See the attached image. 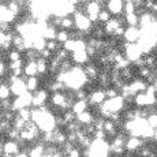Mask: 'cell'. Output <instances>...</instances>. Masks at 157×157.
Listing matches in <instances>:
<instances>
[{
	"label": "cell",
	"instance_id": "cell-39",
	"mask_svg": "<svg viewBox=\"0 0 157 157\" xmlns=\"http://www.w3.org/2000/svg\"><path fill=\"white\" fill-rule=\"evenodd\" d=\"M150 72H152V70H149V68H147V67H141V68H138L137 74H138V78H140V79L146 81L147 78H149Z\"/></svg>",
	"mask_w": 157,
	"mask_h": 157
},
{
	"label": "cell",
	"instance_id": "cell-42",
	"mask_svg": "<svg viewBox=\"0 0 157 157\" xmlns=\"http://www.w3.org/2000/svg\"><path fill=\"white\" fill-rule=\"evenodd\" d=\"M67 157H82V149L78 146H74L71 152L67 155Z\"/></svg>",
	"mask_w": 157,
	"mask_h": 157
},
{
	"label": "cell",
	"instance_id": "cell-35",
	"mask_svg": "<svg viewBox=\"0 0 157 157\" xmlns=\"http://www.w3.org/2000/svg\"><path fill=\"white\" fill-rule=\"evenodd\" d=\"M53 56H55L57 60H60V62H64V60H68V59H70V53L66 52V51L62 49V48H60V49H57L56 52L53 53Z\"/></svg>",
	"mask_w": 157,
	"mask_h": 157
},
{
	"label": "cell",
	"instance_id": "cell-10",
	"mask_svg": "<svg viewBox=\"0 0 157 157\" xmlns=\"http://www.w3.org/2000/svg\"><path fill=\"white\" fill-rule=\"evenodd\" d=\"M17 21H18V18L6 7L4 2H0V22L11 25V23H15Z\"/></svg>",
	"mask_w": 157,
	"mask_h": 157
},
{
	"label": "cell",
	"instance_id": "cell-34",
	"mask_svg": "<svg viewBox=\"0 0 157 157\" xmlns=\"http://www.w3.org/2000/svg\"><path fill=\"white\" fill-rule=\"evenodd\" d=\"M23 64H25V60H18V62H11L7 64V70L8 71H15V70H19V68H23Z\"/></svg>",
	"mask_w": 157,
	"mask_h": 157
},
{
	"label": "cell",
	"instance_id": "cell-43",
	"mask_svg": "<svg viewBox=\"0 0 157 157\" xmlns=\"http://www.w3.org/2000/svg\"><path fill=\"white\" fill-rule=\"evenodd\" d=\"M52 56H53V53H51L49 51H48V49H45V48H44L43 51H40V52H38V57H41V59L47 60V62H48V60H49Z\"/></svg>",
	"mask_w": 157,
	"mask_h": 157
},
{
	"label": "cell",
	"instance_id": "cell-37",
	"mask_svg": "<svg viewBox=\"0 0 157 157\" xmlns=\"http://www.w3.org/2000/svg\"><path fill=\"white\" fill-rule=\"evenodd\" d=\"M4 135L7 137V141H18L19 140V131H17V130L13 128V127L8 130Z\"/></svg>",
	"mask_w": 157,
	"mask_h": 157
},
{
	"label": "cell",
	"instance_id": "cell-13",
	"mask_svg": "<svg viewBox=\"0 0 157 157\" xmlns=\"http://www.w3.org/2000/svg\"><path fill=\"white\" fill-rule=\"evenodd\" d=\"M70 57H71V63H72V64H74V66H79V67H83L86 63L90 62V59L87 57L85 51H82V52H72L70 55Z\"/></svg>",
	"mask_w": 157,
	"mask_h": 157
},
{
	"label": "cell",
	"instance_id": "cell-23",
	"mask_svg": "<svg viewBox=\"0 0 157 157\" xmlns=\"http://www.w3.org/2000/svg\"><path fill=\"white\" fill-rule=\"evenodd\" d=\"M119 75H120V78L127 83V81L131 82L132 78H134V71H132L131 67H126V68H123V70H119Z\"/></svg>",
	"mask_w": 157,
	"mask_h": 157
},
{
	"label": "cell",
	"instance_id": "cell-45",
	"mask_svg": "<svg viewBox=\"0 0 157 157\" xmlns=\"http://www.w3.org/2000/svg\"><path fill=\"white\" fill-rule=\"evenodd\" d=\"M7 64H6L4 62H2V60H0V78L2 77H4L6 74H7Z\"/></svg>",
	"mask_w": 157,
	"mask_h": 157
},
{
	"label": "cell",
	"instance_id": "cell-31",
	"mask_svg": "<svg viewBox=\"0 0 157 157\" xmlns=\"http://www.w3.org/2000/svg\"><path fill=\"white\" fill-rule=\"evenodd\" d=\"M64 128H66V132H78L82 128V126H81L77 120H74V122H71V123H67V124L64 126Z\"/></svg>",
	"mask_w": 157,
	"mask_h": 157
},
{
	"label": "cell",
	"instance_id": "cell-14",
	"mask_svg": "<svg viewBox=\"0 0 157 157\" xmlns=\"http://www.w3.org/2000/svg\"><path fill=\"white\" fill-rule=\"evenodd\" d=\"M94 117H96L94 115H93L89 109H87V111H85V112H82V113L77 115V116H75V120H77V122L79 123V124L83 127V126L92 124L93 120H94Z\"/></svg>",
	"mask_w": 157,
	"mask_h": 157
},
{
	"label": "cell",
	"instance_id": "cell-4",
	"mask_svg": "<svg viewBox=\"0 0 157 157\" xmlns=\"http://www.w3.org/2000/svg\"><path fill=\"white\" fill-rule=\"evenodd\" d=\"M8 86H10L11 96L18 97V96L23 94L26 92L25 86V78H15V77H8Z\"/></svg>",
	"mask_w": 157,
	"mask_h": 157
},
{
	"label": "cell",
	"instance_id": "cell-19",
	"mask_svg": "<svg viewBox=\"0 0 157 157\" xmlns=\"http://www.w3.org/2000/svg\"><path fill=\"white\" fill-rule=\"evenodd\" d=\"M59 29L66 30V32H71V30H74V19H72L71 15H64V17H62Z\"/></svg>",
	"mask_w": 157,
	"mask_h": 157
},
{
	"label": "cell",
	"instance_id": "cell-44",
	"mask_svg": "<svg viewBox=\"0 0 157 157\" xmlns=\"http://www.w3.org/2000/svg\"><path fill=\"white\" fill-rule=\"evenodd\" d=\"M0 108H2L3 112H4V111H10L11 109V98L0 101Z\"/></svg>",
	"mask_w": 157,
	"mask_h": 157
},
{
	"label": "cell",
	"instance_id": "cell-36",
	"mask_svg": "<svg viewBox=\"0 0 157 157\" xmlns=\"http://www.w3.org/2000/svg\"><path fill=\"white\" fill-rule=\"evenodd\" d=\"M104 93H105V100H111V98H115L119 96V92H117L115 87L109 86L107 89H104Z\"/></svg>",
	"mask_w": 157,
	"mask_h": 157
},
{
	"label": "cell",
	"instance_id": "cell-38",
	"mask_svg": "<svg viewBox=\"0 0 157 157\" xmlns=\"http://www.w3.org/2000/svg\"><path fill=\"white\" fill-rule=\"evenodd\" d=\"M87 92L85 89H78V90H75L74 92V100H86L87 101Z\"/></svg>",
	"mask_w": 157,
	"mask_h": 157
},
{
	"label": "cell",
	"instance_id": "cell-41",
	"mask_svg": "<svg viewBox=\"0 0 157 157\" xmlns=\"http://www.w3.org/2000/svg\"><path fill=\"white\" fill-rule=\"evenodd\" d=\"M62 117H63V120H64V123L67 124V123H71V122H74L75 120V115L72 113V111H64V112L62 113Z\"/></svg>",
	"mask_w": 157,
	"mask_h": 157
},
{
	"label": "cell",
	"instance_id": "cell-40",
	"mask_svg": "<svg viewBox=\"0 0 157 157\" xmlns=\"http://www.w3.org/2000/svg\"><path fill=\"white\" fill-rule=\"evenodd\" d=\"M74 45H75V40L70 38V40H67L64 44L62 45V49H64L66 52H68V53L71 55V53L74 52Z\"/></svg>",
	"mask_w": 157,
	"mask_h": 157
},
{
	"label": "cell",
	"instance_id": "cell-11",
	"mask_svg": "<svg viewBox=\"0 0 157 157\" xmlns=\"http://www.w3.org/2000/svg\"><path fill=\"white\" fill-rule=\"evenodd\" d=\"M128 87H130V93H131V96L134 97L135 94H138V93H144L145 90H146L147 83H146V81L140 79V78H135V79H132L131 82H128Z\"/></svg>",
	"mask_w": 157,
	"mask_h": 157
},
{
	"label": "cell",
	"instance_id": "cell-1",
	"mask_svg": "<svg viewBox=\"0 0 157 157\" xmlns=\"http://www.w3.org/2000/svg\"><path fill=\"white\" fill-rule=\"evenodd\" d=\"M72 19H74V30L81 32L83 36L92 34V29H93V23L89 21V18L86 17L82 11L75 10L72 13Z\"/></svg>",
	"mask_w": 157,
	"mask_h": 157
},
{
	"label": "cell",
	"instance_id": "cell-20",
	"mask_svg": "<svg viewBox=\"0 0 157 157\" xmlns=\"http://www.w3.org/2000/svg\"><path fill=\"white\" fill-rule=\"evenodd\" d=\"M33 48L32 49L33 51H36V52H40V51H43L44 48H45V43H47V40L43 37V36H37V37H34L33 38Z\"/></svg>",
	"mask_w": 157,
	"mask_h": 157
},
{
	"label": "cell",
	"instance_id": "cell-16",
	"mask_svg": "<svg viewBox=\"0 0 157 157\" xmlns=\"http://www.w3.org/2000/svg\"><path fill=\"white\" fill-rule=\"evenodd\" d=\"M87 109H89V104H87L86 100H75L74 104H72V107H71V111L75 116L82 113V112H85Z\"/></svg>",
	"mask_w": 157,
	"mask_h": 157
},
{
	"label": "cell",
	"instance_id": "cell-25",
	"mask_svg": "<svg viewBox=\"0 0 157 157\" xmlns=\"http://www.w3.org/2000/svg\"><path fill=\"white\" fill-rule=\"evenodd\" d=\"M11 97H13V96H11L8 83H0V101L8 100V98H11Z\"/></svg>",
	"mask_w": 157,
	"mask_h": 157
},
{
	"label": "cell",
	"instance_id": "cell-30",
	"mask_svg": "<svg viewBox=\"0 0 157 157\" xmlns=\"http://www.w3.org/2000/svg\"><path fill=\"white\" fill-rule=\"evenodd\" d=\"M30 113H32V108H22V109H19L17 112V116L28 123L30 122Z\"/></svg>",
	"mask_w": 157,
	"mask_h": 157
},
{
	"label": "cell",
	"instance_id": "cell-6",
	"mask_svg": "<svg viewBox=\"0 0 157 157\" xmlns=\"http://www.w3.org/2000/svg\"><path fill=\"white\" fill-rule=\"evenodd\" d=\"M124 21H123V17H119V18H115L112 17L107 23L102 25V30H104L105 36H113V33L116 32L120 26H123Z\"/></svg>",
	"mask_w": 157,
	"mask_h": 157
},
{
	"label": "cell",
	"instance_id": "cell-22",
	"mask_svg": "<svg viewBox=\"0 0 157 157\" xmlns=\"http://www.w3.org/2000/svg\"><path fill=\"white\" fill-rule=\"evenodd\" d=\"M67 40H70V32H66V30L57 29L56 37H55V41H56V43L60 44V47H62V45L64 44Z\"/></svg>",
	"mask_w": 157,
	"mask_h": 157
},
{
	"label": "cell",
	"instance_id": "cell-47",
	"mask_svg": "<svg viewBox=\"0 0 157 157\" xmlns=\"http://www.w3.org/2000/svg\"><path fill=\"white\" fill-rule=\"evenodd\" d=\"M132 66L134 67H137V68H141V67H145V62H144V56L142 57H140L138 60H135L134 63H132Z\"/></svg>",
	"mask_w": 157,
	"mask_h": 157
},
{
	"label": "cell",
	"instance_id": "cell-8",
	"mask_svg": "<svg viewBox=\"0 0 157 157\" xmlns=\"http://www.w3.org/2000/svg\"><path fill=\"white\" fill-rule=\"evenodd\" d=\"M140 37H141L140 28H124V34H123L122 40L127 44H137Z\"/></svg>",
	"mask_w": 157,
	"mask_h": 157
},
{
	"label": "cell",
	"instance_id": "cell-27",
	"mask_svg": "<svg viewBox=\"0 0 157 157\" xmlns=\"http://www.w3.org/2000/svg\"><path fill=\"white\" fill-rule=\"evenodd\" d=\"M11 127L13 128H15L17 131H22V130H25V127H26V122L25 120H22L21 117H18V116H15L14 117V120L11 122Z\"/></svg>",
	"mask_w": 157,
	"mask_h": 157
},
{
	"label": "cell",
	"instance_id": "cell-33",
	"mask_svg": "<svg viewBox=\"0 0 157 157\" xmlns=\"http://www.w3.org/2000/svg\"><path fill=\"white\" fill-rule=\"evenodd\" d=\"M60 44H57L55 40H49V41H47L45 43V49H48L51 53H55L57 49H60Z\"/></svg>",
	"mask_w": 157,
	"mask_h": 157
},
{
	"label": "cell",
	"instance_id": "cell-15",
	"mask_svg": "<svg viewBox=\"0 0 157 157\" xmlns=\"http://www.w3.org/2000/svg\"><path fill=\"white\" fill-rule=\"evenodd\" d=\"M23 78H32V77H37V67H36V62H26L23 64Z\"/></svg>",
	"mask_w": 157,
	"mask_h": 157
},
{
	"label": "cell",
	"instance_id": "cell-18",
	"mask_svg": "<svg viewBox=\"0 0 157 157\" xmlns=\"http://www.w3.org/2000/svg\"><path fill=\"white\" fill-rule=\"evenodd\" d=\"M36 67H37V77H44L48 74V62L41 57H37L36 60Z\"/></svg>",
	"mask_w": 157,
	"mask_h": 157
},
{
	"label": "cell",
	"instance_id": "cell-49",
	"mask_svg": "<svg viewBox=\"0 0 157 157\" xmlns=\"http://www.w3.org/2000/svg\"><path fill=\"white\" fill-rule=\"evenodd\" d=\"M0 28H2V22H0Z\"/></svg>",
	"mask_w": 157,
	"mask_h": 157
},
{
	"label": "cell",
	"instance_id": "cell-5",
	"mask_svg": "<svg viewBox=\"0 0 157 157\" xmlns=\"http://www.w3.org/2000/svg\"><path fill=\"white\" fill-rule=\"evenodd\" d=\"M104 8L111 14V17L119 18L123 15V0H108L105 2Z\"/></svg>",
	"mask_w": 157,
	"mask_h": 157
},
{
	"label": "cell",
	"instance_id": "cell-7",
	"mask_svg": "<svg viewBox=\"0 0 157 157\" xmlns=\"http://www.w3.org/2000/svg\"><path fill=\"white\" fill-rule=\"evenodd\" d=\"M104 101H105L104 89H94L87 96V104H89V107H98Z\"/></svg>",
	"mask_w": 157,
	"mask_h": 157
},
{
	"label": "cell",
	"instance_id": "cell-26",
	"mask_svg": "<svg viewBox=\"0 0 157 157\" xmlns=\"http://www.w3.org/2000/svg\"><path fill=\"white\" fill-rule=\"evenodd\" d=\"M111 18H112L111 17V14L108 13L105 8H101L100 13H98V15H97V22L100 23V25H104V23H107Z\"/></svg>",
	"mask_w": 157,
	"mask_h": 157
},
{
	"label": "cell",
	"instance_id": "cell-48",
	"mask_svg": "<svg viewBox=\"0 0 157 157\" xmlns=\"http://www.w3.org/2000/svg\"><path fill=\"white\" fill-rule=\"evenodd\" d=\"M4 41H6V33L0 32V47L4 44Z\"/></svg>",
	"mask_w": 157,
	"mask_h": 157
},
{
	"label": "cell",
	"instance_id": "cell-29",
	"mask_svg": "<svg viewBox=\"0 0 157 157\" xmlns=\"http://www.w3.org/2000/svg\"><path fill=\"white\" fill-rule=\"evenodd\" d=\"M6 57H7L8 62H18V60H22V53H19L18 51H15L14 48L11 51H8L7 55H6Z\"/></svg>",
	"mask_w": 157,
	"mask_h": 157
},
{
	"label": "cell",
	"instance_id": "cell-46",
	"mask_svg": "<svg viewBox=\"0 0 157 157\" xmlns=\"http://www.w3.org/2000/svg\"><path fill=\"white\" fill-rule=\"evenodd\" d=\"M123 34H124V26H120V28L113 33V37H115V38H122Z\"/></svg>",
	"mask_w": 157,
	"mask_h": 157
},
{
	"label": "cell",
	"instance_id": "cell-9",
	"mask_svg": "<svg viewBox=\"0 0 157 157\" xmlns=\"http://www.w3.org/2000/svg\"><path fill=\"white\" fill-rule=\"evenodd\" d=\"M82 70H83V74L86 75L87 81H92V82L93 81H97V77L100 74V67L96 63H93V62L86 63L82 67Z\"/></svg>",
	"mask_w": 157,
	"mask_h": 157
},
{
	"label": "cell",
	"instance_id": "cell-24",
	"mask_svg": "<svg viewBox=\"0 0 157 157\" xmlns=\"http://www.w3.org/2000/svg\"><path fill=\"white\" fill-rule=\"evenodd\" d=\"M144 62H145V67H147L149 70H156V64H157L156 55H153V53H150V55H145Z\"/></svg>",
	"mask_w": 157,
	"mask_h": 157
},
{
	"label": "cell",
	"instance_id": "cell-21",
	"mask_svg": "<svg viewBox=\"0 0 157 157\" xmlns=\"http://www.w3.org/2000/svg\"><path fill=\"white\" fill-rule=\"evenodd\" d=\"M123 21L127 25V28H138V15L137 14H127L123 17Z\"/></svg>",
	"mask_w": 157,
	"mask_h": 157
},
{
	"label": "cell",
	"instance_id": "cell-2",
	"mask_svg": "<svg viewBox=\"0 0 157 157\" xmlns=\"http://www.w3.org/2000/svg\"><path fill=\"white\" fill-rule=\"evenodd\" d=\"M119 51L123 53V56H124L126 59H127L128 62L131 63V64L135 62V60H138L140 57H142V56H144L142 51H141V48L138 47L137 44H127V43H123Z\"/></svg>",
	"mask_w": 157,
	"mask_h": 157
},
{
	"label": "cell",
	"instance_id": "cell-32",
	"mask_svg": "<svg viewBox=\"0 0 157 157\" xmlns=\"http://www.w3.org/2000/svg\"><path fill=\"white\" fill-rule=\"evenodd\" d=\"M145 120H146L147 126H149L150 128L156 130V127H157V115H156V112L149 113V115H147V117H146Z\"/></svg>",
	"mask_w": 157,
	"mask_h": 157
},
{
	"label": "cell",
	"instance_id": "cell-28",
	"mask_svg": "<svg viewBox=\"0 0 157 157\" xmlns=\"http://www.w3.org/2000/svg\"><path fill=\"white\" fill-rule=\"evenodd\" d=\"M135 13V6L132 0H123V14H134Z\"/></svg>",
	"mask_w": 157,
	"mask_h": 157
},
{
	"label": "cell",
	"instance_id": "cell-17",
	"mask_svg": "<svg viewBox=\"0 0 157 157\" xmlns=\"http://www.w3.org/2000/svg\"><path fill=\"white\" fill-rule=\"evenodd\" d=\"M25 86H26V92L34 93L37 89H40V78L38 77L26 78L25 79Z\"/></svg>",
	"mask_w": 157,
	"mask_h": 157
},
{
	"label": "cell",
	"instance_id": "cell-12",
	"mask_svg": "<svg viewBox=\"0 0 157 157\" xmlns=\"http://www.w3.org/2000/svg\"><path fill=\"white\" fill-rule=\"evenodd\" d=\"M21 153V147L17 141H4L3 142V155L7 156H17Z\"/></svg>",
	"mask_w": 157,
	"mask_h": 157
},
{
	"label": "cell",
	"instance_id": "cell-3",
	"mask_svg": "<svg viewBox=\"0 0 157 157\" xmlns=\"http://www.w3.org/2000/svg\"><path fill=\"white\" fill-rule=\"evenodd\" d=\"M147 145V142L142 138H138V137H128L127 135V140L124 142V150L127 155H132L134 156L138 150L141 149L142 146Z\"/></svg>",
	"mask_w": 157,
	"mask_h": 157
}]
</instances>
